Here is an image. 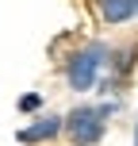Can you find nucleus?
I'll list each match as a JSON object with an SVG mask.
<instances>
[{
    "mask_svg": "<svg viewBox=\"0 0 138 146\" xmlns=\"http://www.w3.org/2000/svg\"><path fill=\"white\" fill-rule=\"evenodd\" d=\"M61 131L69 135L73 146H96L108 131V115L96 104H77L69 115H61Z\"/></svg>",
    "mask_w": 138,
    "mask_h": 146,
    "instance_id": "f03ea898",
    "label": "nucleus"
},
{
    "mask_svg": "<svg viewBox=\"0 0 138 146\" xmlns=\"http://www.w3.org/2000/svg\"><path fill=\"white\" fill-rule=\"evenodd\" d=\"M61 135V115H38L31 127H23L15 139H19L23 146H35V142H50Z\"/></svg>",
    "mask_w": 138,
    "mask_h": 146,
    "instance_id": "7ed1b4c3",
    "label": "nucleus"
},
{
    "mask_svg": "<svg viewBox=\"0 0 138 146\" xmlns=\"http://www.w3.org/2000/svg\"><path fill=\"white\" fill-rule=\"evenodd\" d=\"M96 8H100V19L111 23V27L138 15V0H96Z\"/></svg>",
    "mask_w": 138,
    "mask_h": 146,
    "instance_id": "20e7f679",
    "label": "nucleus"
},
{
    "mask_svg": "<svg viewBox=\"0 0 138 146\" xmlns=\"http://www.w3.org/2000/svg\"><path fill=\"white\" fill-rule=\"evenodd\" d=\"M134 146H138V123H134Z\"/></svg>",
    "mask_w": 138,
    "mask_h": 146,
    "instance_id": "423d86ee",
    "label": "nucleus"
},
{
    "mask_svg": "<svg viewBox=\"0 0 138 146\" xmlns=\"http://www.w3.org/2000/svg\"><path fill=\"white\" fill-rule=\"evenodd\" d=\"M108 58H111V46H108V42H88V46H81V50L69 58V66H65L69 88H73V92H92V88L100 85V73L108 69Z\"/></svg>",
    "mask_w": 138,
    "mask_h": 146,
    "instance_id": "f257e3e1",
    "label": "nucleus"
},
{
    "mask_svg": "<svg viewBox=\"0 0 138 146\" xmlns=\"http://www.w3.org/2000/svg\"><path fill=\"white\" fill-rule=\"evenodd\" d=\"M15 108H19L23 115L38 111V108H42V92H27V96H19V104H15Z\"/></svg>",
    "mask_w": 138,
    "mask_h": 146,
    "instance_id": "39448f33",
    "label": "nucleus"
}]
</instances>
